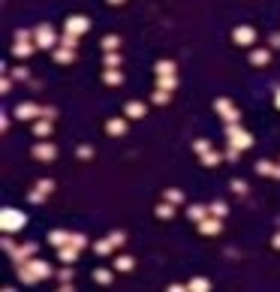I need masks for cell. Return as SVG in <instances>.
<instances>
[{
    "mask_svg": "<svg viewBox=\"0 0 280 292\" xmlns=\"http://www.w3.org/2000/svg\"><path fill=\"white\" fill-rule=\"evenodd\" d=\"M33 43H36V49H57L60 46L52 24H36L33 27Z\"/></svg>",
    "mask_w": 280,
    "mask_h": 292,
    "instance_id": "277c9868",
    "label": "cell"
},
{
    "mask_svg": "<svg viewBox=\"0 0 280 292\" xmlns=\"http://www.w3.org/2000/svg\"><path fill=\"white\" fill-rule=\"evenodd\" d=\"M100 49H103V51H117V49H121V36L106 33L103 40H100Z\"/></svg>",
    "mask_w": 280,
    "mask_h": 292,
    "instance_id": "44dd1931",
    "label": "cell"
},
{
    "mask_svg": "<svg viewBox=\"0 0 280 292\" xmlns=\"http://www.w3.org/2000/svg\"><path fill=\"white\" fill-rule=\"evenodd\" d=\"M75 157H78V160H91V157H94V148H91V145H78V148H75Z\"/></svg>",
    "mask_w": 280,
    "mask_h": 292,
    "instance_id": "d590c367",
    "label": "cell"
},
{
    "mask_svg": "<svg viewBox=\"0 0 280 292\" xmlns=\"http://www.w3.org/2000/svg\"><path fill=\"white\" fill-rule=\"evenodd\" d=\"M196 226H199V235H217V232L223 229V217H214V214H208L205 220H199Z\"/></svg>",
    "mask_w": 280,
    "mask_h": 292,
    "instance_id": "9c48e42d",
    "label": "cell"
},
{
    "mask_svg": "<svg viewBox=\"0 0 280 292\" xmlns=\"http://www.w3.org/2000/svg\"><path fill=\"white\" fill-rule=\"evenodd\" d=\"M52 127H55V121L39 118V121H33V136L36 139H46V136H52Z\"/></svg>",
    "mask_w": 280,
    "mask_h": 292,
    "instance_id": "2e32d148",
    "label": "cell"
},
{
    "mask_svg": "<svg viewBox=\"0 0 280 292\" xmlns=\"http://www.w3.org/2000/svg\"><path fill=\"white\" fill-rule=\"evenodd\" d=\"M163 199L166 202H172V205H184V190H178V187H169V190H163Z\"/></svg>",
    "mask_w": 280,
    "mask_h": 292,
    "instance_id": "d4e9b609",
    "label": "cell"
},
{
    "mask_svg": "<svg viewBox=\"0 0 280 292\" xmlns=\"http://www.w3.org/2000/svg\"><path fill=\"white\" fill-rule=\"evenodd\" d=\"M33 51H36V43H33V40H27V43H15V46H12V54H15L18 60L30 57Z\"/></svg>",
    "mask_w": 280,
    "mask_h": 292,
    "instance_id": "e0dca14e",
    "label": "cell"
},
{
    "mask_svg": "<svg viewBox=\"0 0 280 292\" xmlns=\"http://www.w3.org/2000/svg\"><path fill=\"white\" fill-rule=\"evenodd\" d=\"M199 160H202L205 169H214V166H217L220 160H226V157H223L220 151H205V154H199Z\"/></svg>",
    "mask_w": 280,
    "mask_h": 292,
    "instance_id": "7402d4cb",
    "label": "cell"
},
{
    "mask_svg": "<svg viewBox=\"0 0 280 292\" xmlns=\"http://www.w3.org/2000/svg\"><path fill=\"white\" fill-rule=\"evenodd\" d=\"M238 154H241V151H238V148H232V145H229V148L223 151V157H226L229 163H235V160H238Z\"/></svg>",
    "mask_w": 280,
    "mask_h": 292,
    "instance_id": "f6af8a7d",
    "label": "cell"
},
{
    "mask_svg": "<svg viewBox=\"0 0 280 292\" xmlns=\"http://www.w3.org/2000/svg\"><path fill=\"white\" fill-rule=\"evenodd\" d=\"M232 40H235V46H241V49H253L256 46V30L250 24H238L232 30Z\"/></svg>",
    "mask_w": 280,
    "mask_h": 292,
    "instance_id": "8992f818",
    "label": "cell"
},
{
    "mask_svg": "<svg viewBox=\"0 0 280 292\" xmlns=\"http://www.w3.org/2000/svg\"><path fill=\"white\" fill-rule=\"evenodd\" d=\"M214 108H217V115H220L226 124H238V121H241V112H238V108L232 105L229 97H220V99L214 102Z\"/></svg>",
    "mask_w": 280,
    "mask_h": 292,
    "instance_id": "5b68a950",
    "label": "cell"
},
{
    "mask_svg": "<svg viewBox=\"0 0 280 292\" xmlns=\"http://www.w3.org/2000/svg\"><path fill=\"white\" fill-rule=\"evenodd\" d=\"M208 211H211L214 217H226V214H229V208H226V202H214V205H208Z\"/></svg>",
    "mask_w": 280,
    "mask_h": 292,
    "instance_id": "ab89813d",
    "label": "cell"
},
{
    "mask_svg": "<svg viewBox=\"0 0 280 292\" xmlns=\"http://www.w3.org/2000/svg\"><path fill=\"white\" fill-rule=\"evenodd\" d=\"M27 40H33V30H18L15 33V43H27Z\"/></svg>",
    "mask_w": 280,
    "mask_h": 292,
    "instance_id": "bcb514c9",
    "label": "cell"
},
{
    "mask_svg": "<svg viewBox=\"0 0 280 292\" xmlns=\"http://www.w3.org/2000/svg\"><path fill=\"white\" fill-rule=\"evenodd\" d=\"M24 226H27V217H24L18 208H3V211H0V229H3L6 235L18 232V229H24Z\"/></svg>",
    "mask_w": 280,
    "mask_h": 292,
    "instance_id": "3957f363",
    "label": "cell"
},
{
    "mask_svg": "<svg viewBox=\"0 0 280 292\" xmlns=\"http://www.w3.org/2000/svg\"><path fill=\"white\" fill-rule=\"evenodd\" d=\"M0 247H3V250H6V253H12V250H15V244H12V241H9V235H6V238H3V244H0Z\"/></svg>",
    "mask_w": 280,
    "mask_h": 292,
    "instance_id": "816d5d0a",
    "label": "cell"
},
{
    "mask_svg": "<svg viewBox=\"0 0 280 292\" xmlns=\"http://www.w3.org/2000/svg\"><path fill=\"white\" fill-rule=\"evenodd\" d=\"M187 286H190V292H208L211 289V280L208 277H193Z\"/></svg>",
    "mask_w": 280,
    "mask_h": 292,
    "instance_id": "f1b7e54d",
    "label": "cell"
},
{
    "mask_svg": "<svg viewBox=\"0 0 280 292\" xmlns=\"http://www.w3.org/2000/svg\"><path fill=\"white\" fill-rule=\"evenodd\" d=\"M52 57H55V63H72V57H75V49H63V46H57Z\"/></svg>",
    "mask_w": 280,
    "mask_h": 292,
    "instance_id": "cb8c5ba5",
    "label": "cell"
},
{
    "mask_svg": "<svg viewBox=\"0 0 280 292\" xmlns=\"http://www.w3.org/2000/svg\"><path fill=\"white\" fill-rule=\"evenodd\" d=\"M78 253H82V250H78L75 244H63V247H57V259H60L63 265H72V262L78 259Z\"/></svg>",
    "mask_w": 280,
    "mask_h": 292,
    "instance_id": "7c38bea8",
    "label": "cell"
},
{
    "mask_svg": "<svg viewBox=\"0 0 280 292\" xmlns=\"http://www.w3.org/2000/svg\"><path fill=\"white\" fill-rule=\"evenodd\" d=\"M72 274H75V271L66 265V268H60V271H57V280H72Z\"/></svg>",
    "mask_w": 280,
    "mask_h": 292,
    "instance_id": "7dc6e473",
    "label": "cell"
},
{
    "mask_svg": "<svg viewBox=\"0 0 280 292\" xmlns=\"http://www.w3.org/2000/svg\"><path fill=\"white\" fill-rule=\"evenodd\" d=\"M91 30V18L88 15H69L63 21V33H72V36H85Z\"/></svg>",
    "mask_w": 280,
    "mask_h": 292,
    "instance_id": "52a82bcc",
    "label": "cell"
},
{
    "mask_svg": "<svg viewBox=\"0 0 280 292\" xmlns=\"http://www.w3.org/2000/svg\"><path fill=\"white\" fill-rule=\"evenodd\" d=\"M103 66L106 69H121V54H117V51H106L103 54Z\"/></svg>",
    "mask_w": 280,
    "mask_h": 292,
    "instance_id": "83f0119b",
    "label": "cell"
},
{
    "mask_svg": "<svg viewBox=\"0 0 280 292\" xmlns=\"http://www.w3.org/2000/svg\"><path fill=\"white\" fill-rule=\"evenodd\" d=\"M15 271H18V280L27 283V286H33V283H39V280H46V277L55 274V268H52L46 259H36V256H30L27 262L15 265Z\"/></svg>",
    "mask_w": 280,
    "mask_h": 292,
    "instance_id": "6da1fadb",
    "label": "cell"
},
{
    "mask_svg": "<svg viewBox=\"0 0 280 292\" xmlns=\"http://www.w3.org/2000/svg\"><path fill=\"white\" fill-rule=\"evenodd\" d=\"M114 268H117V271H133V268H136V259H133V256H117V259H114Z\"/></svg>",
    "mask_w": 280,
    "mask_h": 292,
    "instance_id": "4dcf8cb0",
    "label": "cell"
},
{
    "mask_svg": "<svg viewBox=\"0 0 280 292\" xmlns=\"http://www.w3.org/2000/svg\"><path fill=\"white\" fill-rule=\"evenodd\" d=\"M274 105H277V108H280V85H277V88H274Z\"/></svg>",
    "mask_w": 280,
    "mask_h": 292,
    "instance_id": "db71d44e",
    "label": "cell"
},
{
    "mask_svg": "<svg viewBox=\"0 0 280 292\" xmlns=\"http://www.w3.org/2000/svg\"><path fill=\"white\" fill-rule=\"evenodd\" d=\"M15 118L18 121H39V118H43V108H39L36 102H21L15 108Z\"/></svg>",
    "mask_w": 280,
    "mask_h": 292,
    "instance_id": "ba28073f",
    "label": "cell"
},
{
    "mask_svg": "<svg viewBox=\"0 0 280 292\" xmlns=\"http://www.w3.org/2000/svg\"><path fill=\"white\" fill-rule=\"evenodd\" d=\"M36 190H43V193L49 196V193L55 190V181H52V178H39V181H36Z\"/></svg>",
    "mask_w": 280,
    "mask_h": 292,
    "instance_id": "e575fe53",
    "label": "cell"
},
{
    "mask_svg": "<svg viewBox=\"0 0 280 292\" xmlns=\"http://www.w3.org/2000/svg\"><path fill=\"white\" fill-rule=\"evenodd\" d=\"M268 46H271V49H280V33H271V36H268Z\"/></svg>",
    "mask_w": 280,
    "mask_h": 292,
    "instance_id": "681fc988",
    "label": "cell"
},
{
    "mask_svg": "<svg viewBox=\"0 0 280 292\" xmlns=\"http://www.w3.org/2000/svg\"><path fill=\"white\" fill-rule=\"evenodd\" d=\"M193 151H196V154L211 151V142H208V139H196V142H193Z\"/></svg>",
    "mask_w": 280,
    "mask_h": 292,
    "instance_id": "60d3db41",
    "label": "cell"
},
{
    "mask_svg": "<svg viewBox=\"0 0 280 292\" xmlns=\"http://www.w3.org/2000/svg\"><path fill=\"white\" fill-rule=\"evenodd\" d=\"M157 88H160V91H169V94H172V91L178 88V76H157Z\"/></svg>",
    "mask_w": 280,
    "mask_h": 292,
    "instance_id": "484cf974",
    "label": "cell"
},
{
    "mask_svg": "<svg viewBox=\"0 0 280 292\" xmlns=\"http://www.w3.org/2000/svg\"><path fill=\"white\" fill-rule=\"evenodd\" d=\"M36 250H39V244H36V241H27L24 247H15L9 256H12V262H15V265H21V262H27L30 256H36Z\"/></svg>",
    "mask_w": 280,
    "mask_h": 292,
    "instance_id": "30bf717a",
    "label": "cell"
},
{
    "mask_svg": "<svg viewBox=\"0 0 280 292\" xmlns=\"http://www.w3.org/2000/svg\"><path fill=\"white\" fill-rule=\"evenodd\" d=\"M103 82H106L109 88H117V85L124 82V72H121V69H106V72H103Z\"/></svg>",
    "mask_w": 280,
    "mask_h": 292,
    "instance_id": "603a6c76",
    "label": "cell"
},
{
    "mask_svg": "<svg viewBox=\"0 0 280 292\" xmlns=\"http://www.w3.org/2000/svg\"><path fill=\"white\" fill-rule=\"evenodd\" d=\"M223 136H226V145H232V148H238V151L253 148V136L241 127V121H238V124H226L223 127Z\"/></svg>",
    "mask_w": 280,
    "mask_h": 292,
    "instance_id": "7a4b0ae2",
    "label": "cell"
},
{
    "mask_svg": "<svg viewBox=\"0 0 280 292\" xmlns=\"http://www.w3.org/2000/svg\"><path fill=\"white\" fill-rule=\"evenodd\" d=\"M109 238H112V244H114V247H124V244H127V232H121V229H114Z\"/></svg>",
    "mask_w": 280,
    "mask_h": 292,
    "instance_id": "74e56055",
    "label": "cell"
},
{
    "mask_svg": "<svg viewBox=\"0 0 280 292\" xmlns=\"http://www.w3.org/2000/svg\"><path fill=\"white\" fill-rule=\"evenodd\" d=\"M60 46H63V49H75V46H78V36L63 33V36H60Z\"/></svg>",
    "mask_w": 280,
    "mask_h": 292,
    "instance_id": "ee69618b",
    "label": "cell"
},
{
    "mask_svg": "<svg viewBox=\"0 0 280 292\" xmlns=\"http://www.w3.org/2000/svg\"><path fill=\"white\" fill-rule=\"evenodd\" d=\"M229 187H232V193H238V196H244V193H247V184H244L241 178H232V184H229Z\"/></svg>",
    "mask_w": 280,
    "mask_h": 292,
    "instance_id": "7bdbcfd3",
    "label": "cell"
},
{
    "mask_svg": "<svg viewBox=\"0 0 280 292\" xmlns=\"http://www.w3.org/2000/svg\"><path fill=\"white\" fill-rule=\"evenodd\" d=\"M271 247H274V250H280V232H274V238H271Z\"/></svg>",
    "mask_w": 280,
    "mask_h": 292,
    "instance_id": "f5cc1de1",
    "label": "cell"
},
{
    "mask_svg": "<svg viewBox=\"0 0 280 292\" xmlns=\"http://www.w3.org/2000/svg\"><path fill=\"white\" fill-rule=\"evenodd\" d=\"M271 60V51L268 49H250V63L253 66H265Z\"/></svg>",
    "mask_w": 280,
    "mask_h": 292,
    "instance_id": "ffe728a7",
    "label": "cell"
},
{
    "mask_svg": "<svg viewBox=\"0 0 280 292\" xmlns=\"http://www.w3.org/2000/svg\"><path fill=\"white\" fill-rule=\"evenodd\" d=\"M256 172H259L262 178H271V175H274V163H268V160H259V163H256Z\"/></svg>",
    "mask_w": 280,
    "mask_h": 292,
    "instance_id": "d6a6232c",
    "label": "cell"
},
{
    "mask_svg": "<svg viewBox=\"0 0 280 292\" xmlns=\"http://www.w3.org/2000/svg\"><path fill=\"white\" fill-rule=\"evenodd\" d=\"M208 214H211V211H208V205H199V202L187 208V217H190V220H193V223H199V220H205V217H208Z\"/></svg>",
    "mask_w": 280,
    "mask_h": 292,
    "instance_id": "d6986e66",
    "label": "cell"
},
{
    "mask_svg": "<svg viewBox=\"0 0 280 292\" xmlns=\"http://www.w3.org/2000/svg\"><path fill=\"white\" fill-rule=\"evenodd\" d=\"M12 79H15V82H27V79H30V69H27V66H15V69H12Z\"/></svg>",
    "mask_w": 280,
    "mask_h": 292,
    "instance_id": "8d00e7d4",
    "label": "cell"
},
{
    "mask_svg": "<svg viewBox=\"0 0 280 292\" xmlns=\"http://www.w3.org/2000/svg\"><path fill=\"white\" fill-rule=\"evenodd\" d=\"M9 88H12V79H9V76H3V82H0V91L9 94Z\"/></svg>",
    "mask_w": 280,
    "mask_h": 292,
    "instance_id": "f907efd6",
    "label": "cell"
},
{
    "mask_svg": "<svg viewBox=\"0 0 280 292\" xmlns=\"http://www.w3.org/2000/svg\"><path fill=\"white\" fill-rule=\"evenodd\" d=\"M43 118H49V121H52V118H57V108H52V105H46V108H43Z\"/></svg>",
    "mask_w": 280,
    "mask_h": 292,
    "instance_id": "c3c4849f",
    "label": "cell"
},
{
    "mask_svg": "<svg viewBox=\"0 0 280 292\" xmlns=\"http://www.w3.org/2000/svg\"><path fill=\"white\" fill-rule=\"evenodd\" d=\"M94 280H97L100 286H109V283H112V271H109V268H97V271H94Z\"/></svg>",
    "mask_w": 280,
    "mask_h": 292,
    "instance_id": "1f68e13d",
    "label": "cell"
},
{
    "mask_svg": "<svg viewBox=\"0 0 280 292\" xmlns=\"http://www.w3.org/2000/svg\"><path fill=\"white\" fill-rule=\"evenodd\" d=\"M55 157H57V145H52V142H39V145H33V160L49 163V160H55Z\"/></svg>",
    "mask_w": 280,
    "mask_h": 292,
    "instance_id": "8fae6325",
    "label": "cell"
},
{
    "mask_svg": "<svg viewBox=\"0 0 280 292\" xmlns=\"http://www.w3.org/2000/svg\"><path fill=\"white\" fill-rule=\"evenodd\" d=\"M112 250H114L112 238H103V241H97V244H94V253H97V256H109Z\"/></svg>",
    "mask_w": 280,
    "mask_h": 292,
    "instance_id": "f546056e",
    "label": "cell"
},
{
    "mask_svg": "<svg viewBox=\"0 0 280 292\" xmlns=\"http://www.w3.org/2000/svg\"><path fill=\"white\" fill-rule=\"evenodd\" d=\"M157 217H160V220H172V217H175V205L163 199V202L157 205Z\"/></svg>",
    "mask_w": 280,
    "mask_h": 292,
    "instance_id": "4316f807",
    "label": "cell"
},
{
    "mask_svg": "<svg viewBox=\"0 0 280 292\" xmlns=\"http://www.w3.org/2000/svg\"><path fill=\"white\" fill-rule=\"evenodd\" d=\"M127 127H130L127 118H109V121H106V133H109V136H124Z\"/></svg>",
    "mask_w": 280,
    "mask_h": 292,
    "instance_id": "4fadbf2b",
    "label": "cell"
},
{
    "mask_svg": "<svg viewBox=\"0 0 280 292\" xmlns=\"http://www.w3.org/2000/svg\"><path fill=\"white\" fill-rule=\"evenodd\" d=\"M69 244H75L78 250H85V247H88V235H82V232H72V238H69Z\"/></svg>",
    "mask_w": 280,
    "mask_h": 292,
    "instance_id": "f35d334b",
    "label": "cell"
},
{
    "mask_svg": "<svg viewBox=\"0 0 280 292\" xmlns=\"http://www.w3.org/2000/svg\"><path fill=\"white\" fill-rule=\"evenodd\" d=\"M69 238H72V232H63V229H52V232H49V241H52L55 250L63 247V244H69Z\"/></svg>",
    "mask_w": 280,
    "mask_h": 292,
    "instance_id": "ac0fdd59",
    "label": "cell"
},
{
    "mask_svg": "<svg viewBox=\"0 0 280 292\" xmlns=\"http://www.w3.org/2000/svg\"><path fill=\"white\" fill-rule=\"evenodd\" d=\"M27 202H30V205H43V202H46V193L33 187V193H27Z\"/></svg>",
    "mask_w": 280,
    "mask_h": 292,
    "instance_id": "b9f144b4",
    "label": "cell"
},
{
    "mask_svg": "<svg viewBox=\"0 0 280 292\" xmlns=\"http://www.w3.org/2000/svg\"><path fill=\"white\" fill-rule=\"evenodd\" d=\"M271 178H277V181H280V166H274V175H271Z\"/></svg>",
    "mask_w": 280,
    "mask_h": 292,
    "instance_id": "11a10c76",
    "label": "cell"
},
{
    "mask_svg": "<svg viewBox=\"0 0 280 292\" xmlns=\"http://www.w3.org/2000/svg\"><path fill=\"white\" fill-rule=\"evenodd\" d=\"M151 99H154V102H157V105H166V102H169V99H172V94H169V91H160V88H157V91H154V97H151Z\"/></svg>",
    "mask_w": 280,
    "mask_h": 292,
    "instance_id": "836d02e7",
    "label": "cell"
},
{
    "mask_svg": "<svg viewBox=\"0 0 280 292\" xmlns=\"http://www.w3.org/2000/svg\"><path fill=\"white\" fill-rule=\"evenodd\" d=\"M109 3H112V6H121V3H124V0H109Z\"/></svg>",
    "mask_w": 280,
    "mask_h": 292,
    "instance_id": "9f6ffc18",
    "label": "cell"
},
{
    "mask_svg": "<svg viewBox=\"0 0 280 292\" xmlns=\"http://www.w3.org/2000/svg\"><path fill=\"white\" fill-rule=\"evenodd\" d=\"M154 76H178L175 60H157L154 63Z\"/></svg>",
    "mask_w": 280,
    "mask_h": 292,
    "instance_id": "9a60e30c",
    "label": "cell"
},
{
    "mask_svg": "<svg viewBox=\"0 0 280 292\" xmlns=\"http://www.w3.org/2000/svg\"><path fill=\"white\" fill-rule=\"evenodd\" d=\"M145 112H148V105H145V102H139V99H130V102L124 105V115H127V118H133V121L145 118Z\"/></svg>",
    "mask_w": 280,
    "mask_h": 292,
    "instance_id": "5bb4252c",
    "label": "cell"
}]
</instances>
